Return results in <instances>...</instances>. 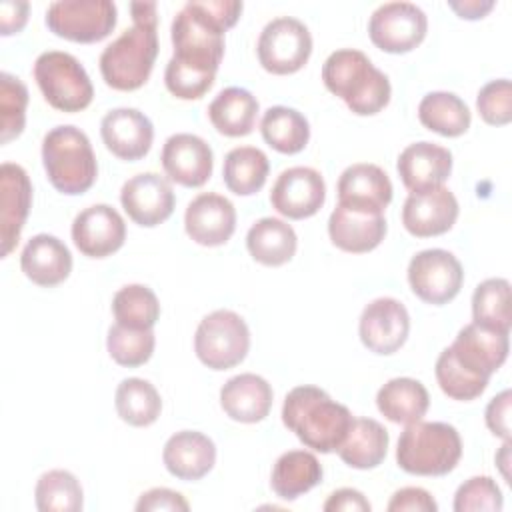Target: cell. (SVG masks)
Returning a JSON list of instances; mask_svg holds the SVG:
<instances>
[{"label": "cell", "mask_w": 512, "mask_h": 512, "mask_svg": "<svg viewBox=\"0 0 512 512\" xmlns=\"http://www.w3.org/2000/svg\"><path fill=\"white\" fill-rule=\"evenodd\" d=\"M242 8L238 0L186 2L170 26L172 60L182 68L216 76L224 56V32L238 22Z\"/></svg>", "instance_id": "1"}, {"label": "cell", "mask_w": 512, "mask_h": 512, "mask_svg": "<svg viewBox=\"0 0 512 512\" xmlns=\"http://www.w3.org/2000/svg\"><path fill=\"white\" fill-rule=\"evenodd\" d=\"M132 26L126 28L100 54L104 82L120 92H132L146 84L158 56L156 2H132Z\"/></svg>", "instance_id": "2"}, {"label": "cell", "mask_w": 512, "mask_h": 512, "mask_svg": "<svg viewBox=\"0 0 512 512\" xmlns=\"http://www.w3.org/2000/svg\"><path fill=\"white\" fill-rule=\"evenodd\" d=\"M282 422L304 446L330 454L344 442L354 416L322 388L304 384L286 394L282 404Z\"/></svg>", "instance_id": "3"}, {"label": "cell", "mask_w": 512, "mask_h": 512, "mask_svg": "<svg viewBox=\"0 0 512 512\" xmlns=\"http://www.w3.org/2000/svg\"><path fill=\"white\" fill-rule=\"evenodd\" d=\"M324 86L358 116H372L390 102V80L370 58L354 48L332 52L322 66Z\"/></svg>", "instance_id": "4"}, {"label": "cell", "mask_w": 512, "mask_h": 512, "mask_svg": "<svg viewBox=\"0 0 512 512\" xmlns=\"http://www.w3.org/2000/svg\"><path fill=\"white\" fill-rule=\"evenodd\" d=\"M42 164L50 184L66 196L84 194L98 176L92 144L72 124H62L46 132L42 140Z\"/></svg>", "instance_id": "5"}, {"label": "cell", "mask_w": 512, "mask_h": 512, "mask_svg": "<svg viewBox=\"0 0 512 512\" xmlns=\"http://www.w3.org/2000/svg\"><path fill=\"white\" fill-rule=\"evenodd\" d=\"M462 458V440L458 430L446 422L406 424L398 438L396 462L414 476H444L452 472Z\"/></svg>", "instance_id": "6"}, {"label": "cell", "mask_w": 512, "mask_h": 512, "mask_svg": "<svg viewBox=\"0 0 512 512\" xmlns=\"http://www.w3.org/2000/svg\"><path fill=\"white\" fill-rule=\"evenodd\" d=\"M34 80L44 100L60 112H80L90 106L94 86L86 68L68 52L48 50L34 62Z\"/></svg>", "instance_id": "7"}, {"label": "cell", "mask_w": 512, "mask_h": 512, "mask_svg": "<svg viewBox=\"0 0 512 512\" xmlns=\"http://www.w3.org/2000/svg\"><path fill=\"white\" fill-rule=\"evenodd\" d=\"M250 350V330L232 310H214L204 316L194 334V352L210 370H228L240 364Z\"/></svg>", "instance_id": "8"}, {"label": "cell", "mask_w": 512, "mask_h": 512, "mask_svg": "<svg viewBox=\"0 0 512 512\" xmlns=\"http://www.w3.org/2000/svg\"><path fill=\"white\" fill-rule=\"evenodd\" d=\"M116 4L110 0H58L46 10V26L52 34L70 42H100L114 30Z\"/></svg>", "instance_id": "9"}, {"label": "cell", "mask_w": 512, "mask_h": 512, "mask_svg": "<svg viewBox=\"0 0 512 512\" xmlns=\"http://www.w3.org/2000/svg\"><path fill=\"white\" fill-rule=\"evenodd\" d=\"M258 62L270 74H294L312 54V36L304 22L292 16H278L270 20L256 44Z\"/></svg>", "instance_id": "10"}, {"label": "cell", "mask_w": 512, "mask_h": 512, "mask_svg": "<svg viewBox=\"0 0 512 512\" xmlns=\"http://www.w3.org/2000/svg\"><path fill=\"white\" fill-rule=\"evenodd\" d=\"M462 282V264L448 250H420L408 264V284L412 292L426 304L442 306L454 300L462 288Z\"/></svg>", "instance_id": "11"}, {"label": "cell", "mask_w": 512, "mask_h": 512, "mask_svg": "<svg viewBox=\"0 0 512 512\" xmlns=\"http://www.w3.org/2000/svg\"><path fill=\"white\" fill-rule=\"evenodd\" d=\"M426 30V14L412 2H386L372 12L368 22L372 44L388 54L414 50L424 40Z\"/></svg>", "instance_id": "12"}, {"label": "cell", "mask_w": 512, "mask_h": 512, "mask_svg": "<svg viewBox=\"0 0 512 512\" xmlns=\"http://www.w3.org/2000/svg\"><path fill=\"white\" fill-rule=\"evenodd\" d=\"M410 332V316L406 306L390 296H382L364 306L358 322L362 344L380 356L398 352Z\"/></svg>", "instance_id": "13"}, {"label": "cell", "mask_w": 512, "mask_h": 512, "mask_svg": "<svg viewBox=\"0 0 512 512\" xmlns=\"http://www.w3.org/2000/svg\"><path fill=\"white\" fill-rule=\"evenodd\" d=\"M326 200V184L318 170L308 166H292L276 178L270 190L272 208L290 218L304 220L314 216Z\"/></svg>", "instance_id": "14"}, {"label": "cell", "mask_w": 512, "mask_h": 512, "mask_svg": "<svg viewBox=\"0 0 512 512\" xmlns=\"http://www.w3.org/2000/svg\"><path fill=\"white\" fill-rule=\"evenodd\" d=\"M120 202L132 222L154 228L172 216L176 198L168 178L156 172H142L124 182Z\"/></svg>", "instance_id": "15"}, {"label": "cell", "mask_w": 512, "mask_h": 512, "mask_svg": "<svg viewBox=\"0 0 512 512\" xmlns=\"http://www.w3.org/2000/svg\"><path fill=\"white\" fill-rule=\"evenodd\" d=\"M74 246L88 258H106L126 240L124 218L108 204L84 208L72 222Z\"/></svg>", "instance_id": "16"}, {"label": "cell", "mask_w": 512, "mask_h": 512, "mask_svg": "<svg viewBox=\"0 0 512 512\" xmlns=\"http://www.w3.org/2000/svg\"><path fill=\"white\" fill-rule=\"evenodd\" d=\"M166 176L186 188H198L208 182L214 168V154L206 140L196 134H172L160 154Z\"/></svg>", "instance_id": "17"}, {"label": "cell", "mask_w": 512, "mask_h": 512, "mask_svg": "<svg viewBox=\"0 0 512 512\" xmlns=\"http://www.w3.org/2000/svg\"><path fill=\"white\" fill-rule=\"evenodd\" d=\"M32 204V184L20 164L0 166V256L6 258L18 244Z\"/></svg>", "instance_id": "18"}, {"label": "cell", "mask_w": 512, "mask_h": 512, "mask_svg": "<svg viewBox=\"0 0 512 512\" xmlns=\"http://www.w3.org/2000/svg\"><path fill=\"white\" fill-rule=\"evenodd\" d=\"M338 204L364 212V214H384L392 200V182L388 174L368 162H358L348 166L338 178Z\"/></svg>", "instance_id": "19"}, {"label": "cell", "mask_w": 512, "mask_h": 512, "mask_svg": "<svg viewBox=\"0 0 512 512\" xmlns=\"http://www.w3.org/2000/svg\"><path fill=\"white\" fill-rule=\"evenodd\" d=\"M458 200L438 186L426 192H410L402 206V224L416 238H430L448 232L458 218Z\"/></svg>", "instance_id": "20"}, {"label": "cell", "mask_w": 512, "mask_h": 512, "mask_svg": "<svg viewBox=\"0 0 512 512\" xmlns=\"http://www.w3.org/2000/svg\"><path fill=\"white\" fill-rule=\"evenodd\" d=\"M184 228L200 246H222L236 230V208L222 194L202 192L188 204Z\"/></svg>", "instance_id": "21"}, {"label": "cell", "mask_w": 512, "mask_h": 512, "mask_svg": "<svg viewBox=\"0 0 512 512\" xmlns=\"http://www.w3.org/2000/svg\"><path fill=\"white\" fill-rule=\"evenodd\" d=\"M100 136L116 158L134 162L148 154L154 140V126L136 108H114L102 118Z\"/></svg>", "instance_id": "22"}, {"label": "cell", "mask_w": 512, "mask_h": 512, "mask_svg": "<svg viewBox=\"0 0 512 512\" xmlns=\"http://www.w3.org/2000/svg\"><path fill=\"white\" fill-rule=\"evenodd\" d=\"M448 348L466 370L490 380V376L506 362L510 342L508 334L494 332L470 322L458 332L452 346Z\"/></svg>", "instance_id": "23"}, {"label": "cell", "mask_w": 512, "mask_h": 512, "mask_svg": "<svg viewBox=\"0 0 512 512\" xmlns=\"http://www.w3.org/2000/svg\"><path fill=\"white\" fill-rule=\"evenodd\" d=\"M396 170L410 192H426L444 186L448 180L452 172V152L428 140L414 142L400 152Z\"/></svg>", "instance_id": "24"}, {"label": "cell", "mask_w": 512, "mask_h": 512, "mask_svg": "<svg viewBox=\"0 0 512 512\" xmlns=\"http://www.w3.org/2000/svg\"><path fill=\"white\" fill-rule=\"evenodd\" d=\"M162 462L178 480H200L214 468L216 446L198 430H180L166 440Z\"/></svg>", "instance_id": "25"}, {"label": "cell", "mask_w": 512, "mask_h": 512, "mask_svg": "<svg viewBox=\"0 0 512 512\" xmlns=\"http://www.w3.org/2000/svg\"><path fill=\"white\" fill-rule=\"evenodd\" d=\"M20 268L34 284L52 288L70 276L72 254L60 238L36 234L26 242L20 254Z\"/></svg>", "instance_id": "26"}, {"label": "cell", "mask_w": 512, "mask_h": 512, "mask_svg": "<svg viewBox=\"0 0 512 512\" xmlns=\"http://www.w3.org/2000/svg\"><path fill=\"white\" fill-rule=\"evenodd\" d=\"M274 392L268 380L258 374L244 372L232 376L220 388V406L224 414L242 424H254L268 416Z\"/></svg>", "instance_id": "27"}, {"label": "cell", "mask_w": 512, "mask_h": 512, "mask_svg": "<svg viewBox=\"0 0 512 512\" xmlns=\"http://www.w3.org/2000/svg\"><path fill=\"white\" fill-rule=\"evenodd\" d=\"M384 214H364L336 206L328 218V236L344 252L364 254L374 250L386 236Z\"/></svg>", "instance_id": "28"}, {"label": "cell", "mask_w": 512, "mask_h": 512, "mask_svg": "<svg viewBox=\"0 0 512 512\" xmlns=\"http://www.w3.org/2000/svg\"><path fill=\"white\" fill-rule=\"evenodd\" d=\"M388 430L374 418H354L344 442L336 450L344 464L356 470H370L382 464L388 452Z\"/></svg>", "instance_id": "29"}, {"label": "cell", "mask_w": 512, "mask_h": 512, "mask_svg": "<svg viewBox=\"0 0 512 512\" xmlns=\"http://www.w3.org/2000/svg\"><path fill=\"white\" fill-rule=\"evenodd\" d=\"M322 466L308 450L284 452L270 474V486L282 500H296L322 482Z\"/></svg>", "instance_id": "30"}, {"label": "cell", "mask_w": 512, "mask_h": 512, "mask_svg": "<svg viewBox=\"0 0 512 512\" xmlns=\"http://www.w3.org/2000/svg\"><path fill=\"white\" fill-rule=\"evenodd\" d=\"M258 116V100L246 88L230 86L216 94L208 104V118L212 126L230 138L246 136L254 130Z\"/></svg>", "instance_id": "31"}, {"label": "cell", "mask_w": 512, "mask_h": 512, "mask_svg": "<svg viewBox=\"0 0 512 512\" xmlns=\"http://www.w3.org/2000/svg\"><path fill=\"white\" fill-rule=\"evenodd\" d=\"M298 238L290 224L280 218H260L246 234V248L250 256L264 266H282L296 254Z\"/></svg>", "instance_id": "32"}, {"label": "cell", "mask_w": 512, "mask_h": 512, "mask_svg": "<svg viewBox=\"0 0 512 512\" xmlns=\"http://www.w3.org/2000/svg\"><path fill=\"white\" fill-rule=\"evenodd\" d=\"M376 406L394 424H412L428 412L430 396L420 380L392 378L376 394Z\"/></svg>", "instance_id": "33"}, {"label": "cell", "mask_w": 512, "mask_h": 512, "mask_svg": "<svg viewBox=\"0 0 512 512\" xmlns=\"http://www.w3.org/2000/svg\"><path fill=\"white\" fill-rule=\"evenodd\" d=\"M418 118L424 128L446 138L462 136L472 122V114L466 102L454 92L444 90L430 92L420 100Z\"/></svg>", "instance_id": "34"}, {"label": "cell", "mask_w": 512, "mask_h": 512, "mask_svg": "<svg viewBox=\"0 0 512 512\" xmlns=\"http://www.w3.org/2000/svg\"><path fill=\"white\" fill-rule=\"evenodd\" d=\"M260 132L264 142L280 154H298L310 140L308 120L288 106H270L260 120Z\"/></svg>", "instance_id": "35"}, {"label": "cell", "mask_w": 512, "mask_h": 512, "mask_svg": "<svg viewBox=\"0 0 512 512\" xmlns=\"http://www.w3.org/2000/svg\"><path fill=\"white\" fill-rule=\"evenodd\" d=\"M270 172L268 156L254 146L232 148L222 166V178L230 192L238 196H252L262 190Z\"/></svg>", "instance_id": "36"}, {"label": "cell", "mask_w": 512, "mask_h": 512, "mask_svg": "<svg viewBox=\"0 0 512 512\" xmlns=\"http://www.w3.org/2000/svg\"><path fill=\"white\" fill-rule=\"evenodd\" d=\"M118 416L136 428L150 426L162 412V398L154 384L144 378H124L114 394Z\"/></svg>", "instance_id": "37"}, {"label": "cell", "mask_w": 512, "mask_h": 512, "mask_svg": "<svg viewBox=\"0 0 512 512\" xmlns=\"http://www.w3.org/2000/svg\"><path fill=\"white\" fill-rule=\"evenodd\" d=\"M474 324L510 334V282L506 278H488L480 282L472 294Z\"/></svg>", "instance_id": "38"}, {"label": "cell", "mask_w": 512, "mask_h": 512, "mask_svg": "<svg viewBox=\"0 0 512 512\" xmlns=\"http://www.w3.org/2000/svg\"><path fill=\"white\" fill-rule=\"evenodd\" d=\"M112 314L120 326L150 330L160 318V302L152 288L144 284H128L114 294Z\"/></svg>", "instance_id": "39"}, {"label": "cell", "mask_w": 512, "mask_h": 512, "mask_svg": "<svg viewBox=\"0 0 512 512\" xmlns=\"http://www.w3.org/2000/svg\"><path fill=\"white\" fill-rule=\"evenodd\" d=\"M34 498L40 512H80L84 504L78 478L60 468L48 470L38 478Z\"/></svg>", "instance_id": "40"}, {"label": "cell", "mask_w": 512, "mask_h": 512, "mask_svg": "<svg viewBox=\"0 0 512 512\" xmlns=\"http://www.w3.org/2000/svg\"><path fill=\"white\" fill-rule=\"evenodd\" d=\"M156 346L154 330H134L120 324L110 326L106 336V348L110 358L126 368H136L152 358Z\"/></svg>", "instance_id": "41"}, {"label": "cell", "mask_w": 512, "mask_h": 512, "mask_svg": "<svg viewBox=\"0 0 512 512\" xmlns=\"http://www.w3.org/2000/svg\"><path fill=\"white\" fill-rule=\"evenodd\" d=\"M436 380L440 390L452 398V400H460V402H470L474 398H478L486 386H488V378L476 376L470 370H466L450 352V348H444L436 360Z\"/></svg>", "instance_id": "42"}, {"label": "cell", "mask_w": 512, "mask_h": 512, "mask_svg": "<svg viewBox=\"0 0 512 512\" xmlns=\"http://www.w3.org/2000/svg\"><path fill=\"white\" fill-rule=\"evenodd\" d=\"M28 88L26 84L8 74H0V142L8 144L18 138L26 124Z\"/></svg>", "instance_id": "43"}, {"label": "cell", "mask_w": 512, "mask_h": 512, "mask_svg": "<svg viewBox=\"0 0 512 512\" xmlns=\"http://www.w3.org/2000/svg\"><path fill=\"white\" fill-rule=\"evenodd\" d=\"M502 506V492L490 476H472L454 494L456 512H498Z\"/></svg>", "instance_id": "44"}, {"label": "cell", "mask_w": 512, "mask_h": 512, "mask_svg": "<svg viewBox=\"0 0 512 512\" xmlns=\"http://www.w3.org/2000/svg\"><path fill=\"white\" fill-rule=\"evenodd\" d=\"M480 118L490 126H504L512 120V84L508 78L490 80L476 96Z\"/></svg>", "instance_id": "45"}, {"label": "cell", "mask_w": 512, "mask_h": 512, "mask_svg": "<svg viewBox=\"0 0 512 512\" xmlns=\"http://www.w3.org/2000/svg\"><path fill=\"white\" fill-rule=\"evenodd\" d=\"M216 76L200 74L188 68H182L172 58L166 64L164 70V84L168 92L180 100H198L202 98L214 84Z\"/></svg>", "instance_id": "46"}, {"label": "cell", "mask_w": 512, "mask_h": 512, "mask_svg": "<svg viewBox=\"0 0 512 512\" xmlns=\"http://www.w3.org/2000/svg\"><path fill=\"white\" fill-rule=\"evenodd\" d=\"M388 512H436L438 504L432 494L418 486H406L392 494Z\"/></svg>", "instance_id": "47"}, {"label": "cell", "mask_w": 512, "mask_h": 512, "mask_svg": "<svg viewBox=\"0 0 512 512\" xmlns=\"http://www.w3.org/2000/svg\"><path fill=\"white\" fill-rule=\"evenodd\" d=\"M138 512H156V510H170V512H186L190 510V504L186 498L170 488H152L144 494H140L136 502Z\"/></svg>", "instance_id": "48"}, {"label": "cell", "mask_w": 512, "mask_h": 512, "mask_svg": "<svg viewBox=\"0 0 512 512\" xmlns=\"http://www.w3.org/2000/svg\"><path fill=\"white\" fill-rule=\"evenodd\" d=\"M510 404H512V392L502 390L498 396H494L486 406V426L494 436H500L502 440H510Z\"/></svg>", "instance_id": "49"}, {"label": "cell", "mask_w": 512, "mask_h": 512, "mask_svg": "<svg viewBox=\"0 0 512 512\" xmlns=\"http://www.w3.org/2000/svg\"><path fill=\"white\" fill-rule=\"evenodd\" d=\"M326 512H370V502L360 490L340 488L328 496L322 506Z\"/></svg>", "instance_id": "50"}, {"label": "cell", "mask_w": 512, "mask_h": 512, "mask_svg": "<svg viewBox=\"0 0 512 512\" xmlns=\"http://www.w3.org/2000/svg\"><path fill=\"white\" fill-rule=\"evenodd\" d=\"M28 2L4 0L0 4V34L10 36L20 32L28 20Z\"/></svg>", "instance_id": "51"}, {"label": "cell", "mask_w": 512, "mask_h": 512, "mask_svg": "<svg viewBox=\"0 0 512 512\" xmlns=\"http://www.w3.org/2000/svg\"><path fill=\"white\" fill-rule=\"evenodd\" d=\"M448 6L460 18L478 20V18H484L494 8V2L492 0H464V2H448Z\"/></svg>", "instance_id": "52"}, {"label": "cell", "mask_w": 512, "mask_h": 512, "mask_svg": "<svg viewBox=\"0 0 512 512\" xmlns=\"http://www.w3.org/2000/svg\"><path fill=\"white\" fill-rule=\"evenodd\" d=\"M508 454H510V440H504V446H502L500 454L496 456V462H498V466L502 468V474H504V478H506V480L510 478V474H508V470H506V464H508Z\"/></svg>", "instance_id": "53"}]
</instances>
